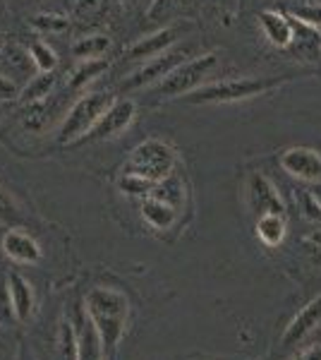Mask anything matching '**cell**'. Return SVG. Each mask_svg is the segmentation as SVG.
<instances>
[{
	"instance_id": "cell-1",
	"label": "cell",
	"mask_w": 321,
	"mask_h": 360,
	"mask_svg": "<svg viewBox=\"0 0 321 360\" xmlns=\"http://www.w3.org/2000/svg\"><path fill=\"white\" fill-rule=\"evenodd\" d=\"M84 312L89 322L94 324L98 339L103 344V353L106 358L115 351L118 341L125 334L127 312H130V303L120 291L115 288H94L89 291L84 300Z\"/></svg>"
},
{
	"instance_id": "cell-2",
	"label": "cell",
	"mask_w": 321,
	"mask_h": 360,
	"mask_svg": "<svg viewBox=\"0 0 321 360\" xmlns=\"http://www.w3.org/2000/svg\"><path fill=\"white\" fill-rule=\"evenodd\" d=\"M295 75H281V77H232L221 82L204 84L192 94L183 96L185 103H235L247 101L254 96H264L268 91L281 89L283 84L293 82Z\"/></svg>"
},
{
	"instance_id": "cell-3",
	"label": "cell",
	"mask_w": 321,
	"mask_h": 360,
	"mask_svg": "<svg viewBox=\"0 0 321 360\" xmlns=\"http://www.w3.org/2000/svg\"><path fill=\"white\" fill-rule=\"evenodd\" d=\"M218 68V53L209 51V53H197L188 58L185 63H180L178 68L171 70L163 79L149 86V94L159 101H168V98L188 96L192 91H197L204 86L207 77Z\"/></svg>"
},
{
	"instance_id": "cell-4",
	"label": "cell",
	"mask_w": 321,
	"mask_h": 360,
	"mask_svg": "<svg viewBox=\"0 0 321 360\" xmlns=\"http://www.w3.org/2000/svg\"><path fill=\"white\" fill-rule=\"evenodd\" d=\"M115 96L108 91H86L77 101L72 103V108L65 113V118L60 120L58 127V142L60 144H74L81 142L91 135V130L98 125V120L106 115V111L113 106Z\"/></svg>"
},
{
	"instance_id": "cell-5",
	"label": "cell",
	"mask_w": 321,
	"mask_h": 360,
	"mask_svg": "<svg viewBox=\"0 0 321 360\" xmlns=\"http://www.w3.org/2000/svg\"><path fill=\"white\" fill-rule=\"evenodd\" d=\"M175 166H178V152L173 149V144H168L166 139L149 137L130 152L122 173H137L151 183H161L173 176Z\"/></svg>"
},
{
	"instance_id": "cell-6",
	"label": "cell",
	"mask_w": 321,
	"mask_h": 360,
	"mask_svg": "<svg viewBox=\"0 0 321 360\" xmlns=\"http://www.w3.org/2000/svg\"><path fill=\"white\" fill-rule=\"evenodd\" d=\"M192 56H197L195 46H192V44H175L173 49L166 51V53H161V56L151 58V60H147V63H142V65L134 70L130 77L122 79L120 89L132 91V89H142V86L156 84L159 79L166 77L171 70H175L180 63H185Z\"/></svg>"
},
{
	"instance_id": "cell-7",
	"label": "cell",
	"mask_w": 321,
	"mask_h": 360,
	"mask_svg": "<svg viewBox=\"0 0 321 360\" xmlns=\"http://www.w3.org/2000/svg\"><path fill=\"white\" fill-rule=\"evenodd\" d=\"M137 118V101L134 98H115L113 106L108 108L106 115L98 120V125L91 130L86 139L91 142H106V139H118L132 127Z\"/></svg>"
},
{
	"instance_id": "cell-8",
	"label": "cell",
	"mask_w": 321,
	"mask_h": 360,
	"mask_svg": "<svg viewBox=\"0 0 321 360\" xmlns=\"http://www.w3.org/2000/svg\"><path fill=\"white\" fill-rule=\"evenodd\" d=\"M190 27H163V29H156V32L147 34V37L137 39L130 49H127L125 58L127 60H134V63H147L151 58L166 53L168 49H173L175 44H180L183 34L188 32Z\"/></svg>"
},
{
	"instance_id": "cell-9",
	"label": "cell",
	"mask_w": 321,
	"mask_h": 360,
	"mask_svg": "<svg viewBox=\"0 0 321 360\" xmlns=\"http://www.w3.org/2000/svg\"><path fill=\"white\" fill-rule=\"evenodd\" d=\"M281 168L305 183H321V154L312 147H288L281 154Z\"/></svg>"
},
{
	"instance_id": "cell-10",
	"label": "cell",
	"mask_w": 321,
	"mask_h": 360,
	"mask_svg": "<svg viewBox=\"0 0 321 360\" xmlns=\"http://www.w3.org/2000/svg\"><path fill=\"white\" fill-rule=\"evenodd\" d=\"M247 205L252 209V214L261 217V214H283L285 205L283 197L278 193V188L261 173H252L247 178Z\"/></svg>"
},
{
	"instance_id": "cell-11",
	"label": "cell",
	"mask_w": 321,
	"mask_h": 360,
	"mask_svg": "<svg viewBox=\"0 0 321 360\" xmlns=\"http://www.w3.org/2000/svg\"><path fill=\"white\" fill-rule=\"evenodd\" d=\"M259 27L264 32L266 41L273 49L288 51L295 39V25L293 15H285L281 10H261L259 13Z\"/></svg>"
},
{
	"instance_id": "cell-12",
	"label": "cell",
	"mask_w": 321,
	"mask_h": 360,
	"mask_svg": "<svg viewBox=\"0 0 321 360\" xmlns=\"http://www.w3.org/2000/svg\"><path fill=\"white\" fill-rule=\"evenodd\" d=\"M32 68H34V60L29 56V49H22L20 44L15 41H0V72L13 77L15 82L20 79H32Z\"/></svg>"
},
{
	"instance_id": "cell-13",
	"label": "cell",
	"mask_w": 321,
	"mask_h": 360,
	"mask_svg": "<svg viewBox=\"0 0 321 360\" xmlns=\"http://www.w3.org/2000/svg\"><path fill=\"white\" fill-rule=\"evenodd\" d=\"M3 250L10 259L20 264H37L41 262V248L37 243V238L29 236L22 229H10L3 236Z\"/></svg>"
},
{
	"instance_id": "cell-14",
	"label": "cell",
	"mask_w": 321,
	"mask_h": 360,
	"mask_svg": "<svg viewBox=\"0 0 321 360\" xmlns=\"http://www.w3.org/2000/svg\"><path fill=\"white\" fill-rule=\"evenodd\" d=\"M319 322H321V295H317L312 303H307L302 307V310L297 312V317L288 324V329H285V334H283V346L300 344Z\"/></svg>"
},
{
	"instance_id": "cell-15",
	"label": "cell",
	"mask_w": 321,
	"mask_h": 360,
	"mask_svg": "<svg viewBox=\"0 0 321 360\" xmlns=\"http://www.w3.org/2000/svg\"><path fill=\"white\" fill-rule=\"evenodd\" d=\"M8 298H10V307H13L15 317L20 319V322L29 319V315H32V310H34V288L25 276L10 274Z\"/></svg>"
},
{
	"instance_id": "cell-16",
	"label": "cell",
	"mask_w": 321,
	"mask_h": 360,
	"mask_svg": "<svg viewBox=\"0 0 321 360\" xmlns=\"http://www.w3.org/2000/svg\"><path fill=\"white\" fill-rule=\"evenodd\" d=\"M142 217L151 229L168 231L175 224V219H178V209L173 205H168V202L159 200V197L149 195V197H144V202H142Z\"/></svg>"
},
{
	"instance_id": "cell-17",
	"label": "cell",
	"mask_w": 321,
	"mask_h": 360,
	"mask_svg": "<svg viewBox=\"0 0 321 360\" xmlns=\"http://www.w3.org/2000/svg\"><path fill=\"white\" fill-rule=\"evenodd\" d=\"M293 25H295V39L290 44V51L295 56H302L305 60H317L321 56V32L314 27L302 25L295 17H293Z\"/></svg>"
},
{
	"instance_id": "cell-18",
	"label": "cell",
	"mask_w": 321,
	"mask_h": 360,
	"mask_svg": "<svg viewBox=\"0 0 321 360\" xmlns=\"http://www.w3.org/2000/svg\"><path fill=\"white\" fill-rule=\"evenodd\" d=\"M110 46H113V41H110L108 34H86V37H79L70 46V51L77 60H96V58H103L108 53Z\"/></svg>"
},
{
	"instance_id": "cell-19",
	"label": "cell",
	"mask_w": 321,
	"mask_h": 360,
	"mask_svg": "<svg viewBox=\"0 0 321 360\" xmlns=\"http://www.w3.org/2000/svg\"><path fill=\"white\" fill-rule=\"evenodd\" d=\"M77 360H106L103 344H101V339H98L94 324L86 317V312H84V322H81V327L77 332Z\"/></svg>"
},
{
	"instance_id": "cell-20",
	"label": "cell",
	"mask_w": 321,
	"mask_h": 360,
	"mask_svg": "<svg viewBox=\"0 0 321 360\" xmlns=\"http://www.w3.org/2000/svg\"><path fill=\"white\" fill-rule=\"evenodd\" d=\"M285 231H288V224H285L283 214H261V217H256V238L268 248L281 245Z\"/></svg>"
},
{
	"instance_id": "cell-21",
	"label": "cell",
	"mask_w": 321,
	"mask_h": 360,
	"mask_svg": "<svg viewBox=\"0 0 321 360\" xmlns=\"http://www.w3.org/2000/svg\"><path fill=\"white\" fill-rule=\"evenodd\" d=\"M55 84H58V75L55 72H37L25 86H22L20 101L22 103L44 101V98L53 96Z\"/></svg>"
},
{
	"instance_id": "cell-22",
	"label": "cell",
	"mask_w": 321,
	"mask_h": 360,
	"mask_svg": "<svg viewBox=\"0 0 321 360\" xmlns=\"http://www.w3.org/2000/svg\"><path fill=\"white\" fill-rule=\"evenodd\" d=\"M106 70H108L106 58H96V60H79L77 68L70 72L67 86H70V89H84L86 84L94 82L98 75H103Z\"/></svg>"
},
{
	"instance_id": "cell-23",
	"label": "cell",
	"mask_w": 321,
	"mask_h": 360,
	"mask_svg": "<svg viewBox=\"0 0 321 360\" xmlns=\"http://www.w3.org/2000/svg\"><path fill=\"white\" fill-rule=\"evenodd\" d=\"M48 101H51V96L44 98V101L27 103V108L22 111V125H25L27 130H44L46 123H48V113H51Z\"/></svg>"
},
{
	"instance_id": "cell-24",
	"label": "cell",
	"mask_w": 321,
	"mask_h": 360,
	"mask_svg": "<svg viewBox=\"0 0 321 360\" xmlns=\"http://www.w3.org/2000/svg\"><path fill=\"white\" fill-rule=\"evenodd\" d=\"M29 56H32L34 70H37V72H55L58 53L46 41H34L29 46Z\"/></svg>"
},
{
	"instance_id": "cell-25",
	"label": "cell",
	"mask_w": 321,
	"mask_h": 360,
	"mask_svg": "<svg viewBox=\"0 0 321 360\" xmlns=\"http://www.w3.org/2000/svg\"><path fill=\"white\" fill-rule=\"evenodd\" d=\"M151 195L168 202V205H173L175 209H180V205H183V183H180V178H175V173H173V176H168L166 180L156 183Z\"/></svg>"
},
{
	"instance_id": "cell-26",
	"label": "cell",
	"mask_w": 321,
	"mask_h": 360,
	"mask_svg": "<svg viewBox=\"0 0 321 360\" xmlns=\"http://www.w3.org/2000/svg\"><path fill=\"white\" fill-rule=\"evenodd\" d=\"M29 25H32L41 34H60V32H65V29L70 27V20L65 15L39 13V15H34L32 20H29Z\"/></svg>"
},
{
	"instance_id": "cell-27",
	"label": "cell",
	"mask_w": 321,
	"mask_h": 360,
	"mask_svg": "<svg viewBox=\"0 0 321 360\" xmlns=\"http://www.w3.org/2000/svg\"><path fill=\"white\" fill-rule=\"evenodd\" d=\"M118 188L125 195H132V197H149L151 193H154L156 183L137 176V173H122L120 180H118Z\"/></svg>"
},
{
	"instance_id": "cell-28",
	"label": "cell",
	"mask_w": 321,
	"mask_h": 360,
	"mask_svg": "<svg viewBox=\"0 0 321 360\" xmlns=\"http://www.w3.org/2000/svg\"><path fill=\"white\" fill-rule=\"evenodd\" d=\"M22 221V209L15 202V197L8 193V188L0 185V226L15 229Z\"/></svg>"
},
{
	"instance_id": "cell-29",
	"label": "cell",
	"mask_w": 321,
	"mask_h": 360,
	"mask_svg": "<svg viewBox=\"0 0 321 360\" xmlns=\"http://www.w3.org/2000/svg\"><path fill=\"white\" fill-rule=\"evenodd\" d=\"M293 17H295V20H300L302 25L314 27V29H319V32H321V5L305 3V5H300V8H295Z\"/></svg>"
},
{
	"instance_id": "cell-30",
	"label": "cell",
	"mask_w": 321,
	"mask_h": 360,
	"mask_svg": "<svg viewBox=\"0 0 321 360\" xmlns=\"http://www.w3.org/2000/svg\"><path fill=\"white\" fill-rule=\"evenodd\" d=\"M103 10H106V0H77V5H74V17L91 20V17L103 13Z\"/></svg>"
},
{
	"instance_id": "cell-31",
	"label": "cell",
	"mask_w": 321,
	"mask_h": 360,
	"mask_svg": "<svg viewBox=\"0 0 321 360\" xmlns=\"http://www.w3.org/2000/svg\"><path fill=\"white\" fill-rule=\"evenodd\" d=\"M22 94V84L15 82L13 77L0 72V101H10V98H20Z\"/></svg>"
},
{
	"instance_id": "cell-32",
	"label": "cell",
	"mask_w": 321,
	"mask_h": 360,
	"mask_svg": "<svg viewBox=\"0 0 321 360\" xmlns=\"http://www.w3.org/2000/svg\"><path fill=\"white\" fill-rule=\"evenodd\" d=\"M302 209H305V217L312 219V221L321 219V200L317 197V193L305 190V195H302Z\"/></svg>"
},
{
	"instance_id": "cell-33",
	"label": "cell",
	"mask_w": 321,
	"mask_h": 360,
	"mask_svg": "<svg viewBox=\"0 0 321 360\" xmlns=\"http://www.w3.org/2000/svg\"><path fill=\"white\" fill-rule=\"evenodd\" d=\"M173 3H175V0H151V5H149V17H156L159 13H163L166 8H171Z\"/></svg>"
},
{
	"instance_id": "cell-34",
	"label": "cell",
	"mask_w": 321,
	"mask_h": 360,
	"mask_svg": "<svg viewBox=\"0 0 321 360\" xmlns=\"http://www.w3.org/2000/svg\"><path fill=\"white\" fill-rule=\"evenodd\" d=\"M297 360H321V346H314V348H309V351L302 353Z\"/></svg>"
},
{
	"instance_id": "cell-35",
	"label": "cell",
	"mask_w": 321,
	"mask_h": 360,
	"mask_svg": "<svg viewBox=\"0 0 321 360\" xmlns=\"http://www.w3.org/2000/svg\"><path fill=\"white\" fill-rule=\"evenodd\" d=\"M307 245H314L317 250H321V229H319V231H314V233H309V236H307Z\"/></svg>"
}]
</instances>
